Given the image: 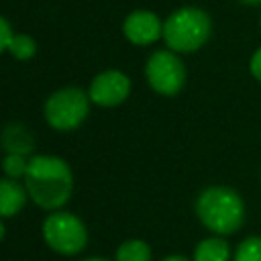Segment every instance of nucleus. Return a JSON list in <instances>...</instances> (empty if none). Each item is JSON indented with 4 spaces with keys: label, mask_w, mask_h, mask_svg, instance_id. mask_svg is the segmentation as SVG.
Wrapping results in <instances>:
<instances>
[{
    "label": "nucleus",
    "mask_w": 261,
    "mask_h": 261,
    "mask_svg": "<svg viewBox=\"0 0 261 261\" xmlns=\"http://www.w3.org/2000/svg\"><path fill=\"white\" fill-rule=\"evenodd\" d=\"M128 94H130V80L120 69H106L98 73L88 88L90 100L104 108L122 104Z\"/></svg>",
    "instance_id": "7"
},
{
    "label": "nucleus",
    "mask_w": 261,
    "mask_h": 261,
    "mask_svg": "<svg viewBox=\"0 0 261 261\" xmlns=\"http://www.w3.org/2000/svg\"><path fill=\"white\" fill-rule=\"evenodd\" d=\"M212 33L210 16L196 6H184L163 22V41L175 53H192L200 49Z\"/></svg>",
    "instance_id": "3"
},
{
    "label": "nucleus",
    "mask_w": 261,
    "mask_h": 261,
    "mask_svg": "<svg viewBox=\"0 0 261 261\" xmlns=\"http://www.w3.org/2000/svg\"><path fill=\"white\" fill-rule=\"evenodd\" d=\"M163 261H190V259H186V257H181V255H169V257H165Z\"/></svg>",
    "instance_id": "18"
},
{
    "label": "nucleus",
    "mask_w": 261,
    "mask_h": 261,
    "mask_svg": "<svg viewBox=\"0 0 261 261\" xmlns=\"http://www.w3.org/2000/svg\"><path fill=\"white\" fill-rule=\"evenodd\" d=\"M22 179L29 198L43 210H61L71 198V169L55 155H33Z\"/></svg>",
    "instance_id": "1"
},
{
    "label": "nucleus",
    "mask_w": 261,
    "mask_h": 261,
    "mask_svg": "<svg viewBox=\"0 0 261 261\" xmlns=\"http://www.w3.org/2000/svg\"><path fill=\"white\" fill-rule=\"evenodd\" d=\"M239 2H247V4H259L261 0H239Z\"/></svg>",
    "instance_id": "20"
},
{
    "label": "nucleus",
    "mask_w": 261,
    "mask_h": 261,
    "mask_svg": "<svg viewBox=\"0 0 261 261\" xmlns=\"http://www.w3.org/2000/svg\"><path fill=\"white\" fill-rule=\"evenodd\" d=\"M2 145L8 153H18V155H29L33 149V135L20 124V122H10L4 128L2 135Z\"/></svg>",
    "instance_id": "10"
},
{
    "label": "nucleus",
    "mask_w": 261,
    "mask_h": 261,
    "mask_svg": "<svg viewBox=\"0 0 261 261\" xmlns=\"http://www.w3.org/2000/svg\"><path fill=\"white\" fill-rule=\"evenodd\" d=\"M249 67H251V73H253V77L255 80H259L261 82V47L253 53V57H251V63H249Z\"/></svg>",
    "instance_id": "17"
},
{
    "label": "nucleus",
    "mask_w": 261,
    "mask_h": 261,
    "mask_svg": "<svg viewBox=\"0 0 261 261\" xmlns=\"http://www.w3.org/2000/svg\"><path fill=\"white\" fill-rule=\"evenodd\" d=\"M43 239L59 255H77L88 243V230L75 214L53 210L43 222Z\"/></svg>",
    "instance_id": "5"
},
{
    "label": "nucleus",
    "mask_w": 261,
    "mask_h": 261,
    "mask_svg": "<svg viewBox=\"0 0 261 261\" xmlns=\"http://www.w3.org/2000/svg\"><path fill=\"white\" fill-rule=\"evenodd\" d=\"M145 77L149 86L161 96H173L184 88L186 67L175 51H155L145 65Z\"/></svg>",
    "instance_id": "6"
},
{
    "label": "nucleus",
    "mask_w": 261,
    "mask_h": 261,
    "mask_svg": "<svg viewBox=\"0 0 261 261\" xmlns=\"http://www.w3.org/2000/svg\"><path fill=\"white\" fill-rule=\"evenodd\" d=\"M116 261H151V249L141 239L124 241L116 251Z\"/></svg>",
    "instance_id": "12"
},
{
    "label": "nucleus",
    "mask_w": 261,
    "mask_h": 261,
    "mask_svg": "<svg viewBox=\"0 0 261 261\" xmlns=\"http://www.w3.org/2000/svg\"><path fill=\"white\" fill-rule=\"evenodd\" d=\"M27 198H29V192L24 186L18 184V179L4 177L0 181V214L4 218L20 212L22 206L27 204Z\"/></svg>",
    "instance_id": "9"
},
{
    "label": "nucleus",
    "mask_w": 261,
    "mask_h": 261,
    "mask_svg": "<svg viewBox=\"0 0 261 261\" xmlns=\"http://www.w3.org/2000/svg\"><path fill=\"white\" fill-rule=\"evenodd\" d=\"M196 214L210 232L232 234L243 224L245 206L234 190L226 186H210L200 192L196 200Z\"/></svg>",
    "instance_id": "2"
},
{
    "label": "nucleus",
    "mask_w": 261,
    "mask_h": 261,
    "mask_svg": "<svg viewBox=\"0 0 261 261\" xmlns=\"http://www.w3.org/2000/svg\"><path fill=\"white\" fill-rule=\"evenodd\" d=\"M4 175L10 177V179H20L24 177L27 169H29V159L24 155H18V153H8L4 157Z\"/></svg>",
    "instance_id": "15"
},
{
    "label": "nucleus",
    "mask_w": 261,
    "mask_h": 261,
    "mask_svg": "<svg viewBox=\"0 0 261 261\" xmlns=\"http://www.w3.org/2000/svg\"><path fill=\"white\" fill-rule=\"evenodd\" d=\"M230 247L222 237H208L194 249V261H228Z\"/></svg>",
    "instance_id": "11"
},
{
    "label": "nucleus",
    "mask_w": 261,
    "mask_h": 261,
    "mask_svg": "<svg viewBox=\"0 0 261 261\" xmlns=\"http://www.w3.org/2000/svg\"><path fill=\"white\" fill-rule=\"evenodd\" d=\"M84 261H108V259H102V257H88V259H84Z\"/></svg>",
    "instance_id": "19"
},
{
    "label": "nucleus",
    "mask_w": 261,
    "mask_h": 261,
    "mask_svg": "<svg viewBox=\"0 0 261 261\" xmlns=\"http://www.w3.org/2000/svg\"><path fill=\"white\" fill-rule=\"evenodd\" d=\"M14 35H16V33H12L10 22H8L6 18H0V49H2V51L8 49V45H10V41H12Z\"/></svg>",
    "instance_id": "16"
},
{
    "label": "nucleus",
    "mask_w": 261,
    "mask_h": 261,
    "mask_svg": "<svg viewBox=\"0 0 261 261\" xmlns=\"http://www.w3.org/2000/svg\"><path fill=\"white\" fill-rule=\"evenodd\" d=\"M90 96L75 86H67V88H59L55 90L45 106H43V114L49 126H53L55 130H71L77 128L88 112H90Z\"/></svg>",
    "instance_id": "4"
},
{
    "label": "nucleus",
    "mask_w": 261,
    "mask_h": 261,
    "mask_svg": "<svg viewBox=\"0 0 261 261\" xmlns=\"http://www.w3.org/2000/svg\"><path fill=\"white\" fill-rule=\"evenodd\" d=\"M14 59H20V61H27L31 59L35 53H37V43L31 35H22V33H16L6 49Z\"/></svg>",
    "instance_id": "13"
},
{
    "label": "nucleus",
    "mask_w": 261,
    "mask_h": 261,
    "mask_svg": "<svg viewBox=\"0 0 261 261\" xmlns=\"http://www.w3.org/2000/svg\"><path fill=\"white\" fill-rule=\"evenodd\" d=\"M234 261H261V237H247L234 251Z\"/></svg>",
    "instance_id": "14"
},
{
    "label": "nucleus",
    "mask_w": 261,
    "mask_h": 261,
    "mask_svg": "<svg viewBox=\"0 0 261 261\" xmlns=\"http://www.w3.org/2000/svg\"><path fill=\"white\" fill-rule=\"evenodd\" d=\"M122 33L133 45H153L163 37V22L149 10H135L124 18Z\"/></svg>",
    "instance_id": "8"
}]
</instances>
